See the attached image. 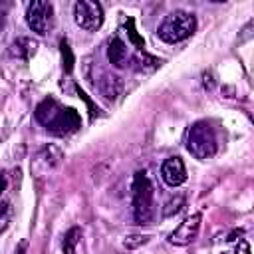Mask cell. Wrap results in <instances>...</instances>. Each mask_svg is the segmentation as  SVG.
I'll return each mask as SVG.
<instances>
[{"mask_svg":"<svg viewBox=\"0 0 254 254\" xmlns=\"http://www.w3.org/2000/svg\"><path fill=\"white\" fill-rule=\"evenodd\" d=\"M36 119L54 135L58 137H64V135H69L73 131H77L81 127V119L77 115L75 109L71 107H64L60 105L54 97H48L44 99L38 107H36Z\"/></svg>","mask_w":254,"mask_h":254,"instance_id":"cell-1","label":"cell"},{"mask_svg":"<svg viewBox=\"0 0 254 254\" xmlns=\"http://www.w3.org/2000/svg\"><path fill=\"white\" fill-rule=\"evenodd\" d=\"M133 218L141 226H149L155 218V190L145 171L133 179Z\"/></svg>","mask_w":254,"mask_h":254,"instance_id":"cell-2","label":"cell"},{"mask_svg":"<svg viewBox=\"0 0 254 254\" xmlns=\"http://www.w3.org/2000/svg\"><path fill=\"white\" fill-rule=\"evenodd\" d=\"M196 30V18L190 12L185 10H177L173 14H169L157 28V36L167 42V44H177L187 40L189 36H192Z\"/></svg>","mask_w":254,"mask_h":254,"instance_id":"cell-3","label":"cell"},{"mask_svg":"<svg viewBox=\"0 0 254 254\" xmlns=\"http://www.w3.org/2000/svg\"><path fill=\"white\" fill-rule=\"evenodd\" d=\"M216 135L214 129L210 127V123L206 121H196L189 127L187 131V151L198 159V161H206L210 157H214L216 153Z\"/></svg>","mask_w":254,"mask_h":254,"instance_id":"cell-4","label":"cell"},{"mask_svg":"<svg viewBox=\"0 0 254 254\" xmlns=\"http://www.w3.org/2000/svg\"><path fill=\"white\" fill-rule=\"evenodd\" d=\"M26 22L32 28V32L46 36L54 30L56 24V16H54V4L52 2H44V0H36L32 4H28L26 8Z\"/></svg>","mask_w":254,"mask_h":254,"instance_id":"cell-5","label":"cell"},{"mask_svg":"<svg viewBox=\"0 0 254 254\" xmlns=\"http://www.w3.org/2000/svg\"><path fill=\"white\" fill-rule=\"evenodd\" d=\"M73 20L79 28L87 32H95L103 24V8L93 0H77L73 4Z\"/></svg>","mask_w":254,"mask_h":254,"instance_id":"cell-6","label":"cell"},{"mask_svg":"<svg viewBox=\"0 0 254 254\" xmlns=\"http://www.w3.org/2000/svg\"><path fill=\"white\" fill-rule=\"evenodd\" d=\"M200 220H202V214L200 212H192L189 214L169 236V242L175 244V246H187L190 242H194V238L198 236V230H200Z\"/></svg>","mask_w":254,"mask_h":254,"instance_id":"cell-7","label":"cell"},{"mask_svg":"<svg viewBox=\"0 0 254 254\" xmlns=\"http://www.w3.org/2000/svg\"><path fill=\"white\" fill-rule=\"evenodd\" d=\"M62 161H64L62 149L56 147V145H48V147H44V149L36 155V159H34V169H36L38 175H46V173L54 171L56 167H60Z\"/></svg>","mask_w":254,"mask_h":254,"instance_id":"cell-8","label":"cell"},{"mask_svg":"<svg viewBox=\"0 0 254 254\" xmlns=\"http://www.w3.org/2000/svg\"><path fill=\"white\" fill-rule=\"evenodd\" d=\"M161 177L169 187H181L187 181V169L181 157H169L161 165Z\"/></svg>","mask_w":254,"mask_h":254,"instance_id":"cell-9","label":"cell"},{"mask_svg":"<svg viewBox=\"0 0 254 254\" xmlns=\"http://www.w3.org/2000/svg\"><path fill=\"white\" fill-rule=\"evenodd\" d=\"M10 56L12 58H18V60H30L36 52H38V42L32 40V38H18L12 42L10 46Z\"/></svg>","mask_w":254,"mask_h":254,"instance_id":"cell-10","label":"cell"},{"mask_svg":"<svg viewBox=\"0 0 254 254\" xmlns=\"http://www.w3.org/2000/svg\"><path fill=\"white\" fill-rule=\"evenodd\" d=\"M107 58L111 62V65L115 67H125L127 62H129V56H127V48L125 44L119 40V38H113L107 46Z\"/></svg>","mask_w":254,"mask_h":254,"instance_id":"cell-11","label":"cell"},{"mask_svg":"<svg viewBox=\"0 0 254 254\" xmlns=\"http://www.w3.org/2000/svg\"><path fill=\"white\" fill-rule=\"evenodd\" d=\"M161 65V60H157L155 56H149L145 52H137L131 58V67L137 71H155Z\"/></svg>","mask_w":254,"mask_h":254,"instance_id":"cell-12","label":"cell"},{"mask_svg":"<svg viewBox=\"0 0 254 254\" xmlns=\"http://www.w3.org/2000/svg\"><path fill=\"white\" fill-rule=\"evenodd\" d=\"M97 87H99V91H101L107 99H115V97L119 95V91H121V81H119L117 75L103 73L101 79L97 81Z\"/></svg>","mask_w":254,"mask_h":254,"instance_id":"cell-13","label":"cell"},{"mask_svg":"<svg viewBox=\"0 0 254 254\" xmlns=\"http://www.w3.org/2000/svg\"><path fill=\"white\" fill-rule=\"evenodd\" d=\"M4 189H6V179L0 177V232H4L8 228V222H10V214H12V206H10V200L4 198Z\"/></svg>","mask_w":254,"mask_h":254,"instance_id":"cell-14","label":"cell"},{"mask_svg":"<svg viewBox=\"0 0 254 254\" xmlns=\"http://www.w3.org/2000/svg\"><path fill=\"white\" fill-rule=\"evenodd\" d=\"M79 238H81V228H77V226L69 228V230L65 232L64 240H62V250H64V254H73V252H75V246L79 244Z\"/></svg>","mask_w":254,"mask_h":254,"instance_id":"cell-15","label":"cell"},{"mask_svg":"<svg viewBox=\"0 0 254 254\" xmlns=\"http://www.w3.org/2000/svg\"><path fill=\"white\" fill-rule=\"evenodd\" d=\"M185 206V196L183 194H177V196H173V198H169L167 202H165V206H163V216L165 218H169V216H175L177 212H181V208Z\"/></svg>","mask_w":254,"mask_h":254,"instance_id":"cell-16","label":"cell"},{"mask_svg":"<svg viewBox=\"0 0 254 254\" xmlns=\"http://www.w3.org/2000/svg\"><path fill=\"white\" fill-rule=\"evenodd\" d=\"M125 26H127V36H129V40H131V44L133 46H137V50L141 52L143 48H145V42H143V38L137 34V30H135V22H133V18H127V22H125Z\"/></svg>","mask_w":254,"mask_h":254,"instance_id":"cell-17","label":"cell"},{"mask_svg":"<svg viewBox=\"0 0 254 254\" xmlns=\"http://www.w3.org/2000/svg\"><path fill=\"white\" fill-rule=\"evenodd\" d=\"M60 48H62V60H64V69L69 73L71 69H73V54H71V48H69V44L65 42V40H62V44H60Z\"/></svg>","mask_w":254,"mask_h":254,"instance_id":"cell-18","label":"cell"},{"mask_svg":"<svg viewBox=\"0 0 254 254\" xmlns=\"http://www.w3.org/2000/svg\"><path fill=\"white\" fill-rule=\"evenodd\" d=\"M147 242V236H141V234H133V236H127L125 240H123V244L127 246V248H137V246H141V244H145Z\"/></svg>","mask_w":254,"mask_h":254,"instance_id":"cell-19","label":"cell"},{"mask_svg":"<svg viewBox=\"0 0 254 254\" xmlns=\"http://www.w3.org/2000/svg\"><path fill=\"white\" fill-rule=\"evenodd\" d=\"M234 254H252V252H250V244H248L246 240H240V242L236 244V248H234Z\"/></svg>","mask_w":254,"mask_h":254,"instance_id":"cell-20","label":"cell"},{"mask_svg":"<svg viewBox=\"0 0 254 254\" xmlns=\"http://www.w3.org/2000/svg\"><path fill=\"white\" fill-rule=\"evenodd\" d=\"M26 252H28V240L24 238V240H20V242H18V246H16L14 254H26Z\"/></svg>","mask_w":254,"mask_h":254,"instance_id":"cell-21","label":"cell"},{"mask_svg":"<svg viewBox=\"0 0 254 254\" xmlns=\"http://www.w3.org/2000/svg\"><path fill=\"white\" fill-rule=\"evenodd\" d=\"M202 83H204L206 89H210V87H212V75H210V73H204V81H202Z\"/></svg>","mask_w":254,"mask_h":254,"instance_id":"cell-22","label":"cell"},{"mask_svg":"<svg viewBox=\"0 0 254 254\" xmlns=\"http://www.w3.org/2000/svg\"><path fill=\"white\" fill-rule=\"evenodd\" d=\"M4 22H6V12H4V10H0V30L4 28Z\"/></svg>","mask_w":254,"mask_h":254,"instance_id":"cell-23","label":"cell"},{"mask_svg":"<svg viewBox=\"0 0 254 254\" xmlns=\"http://www.w3.org/2000/svg\"><path fill=\"white\" fill-rule=\"evenodd\" d=\"M222 254H226V252H222Z\"/></svg>","mask_w":254,"mask_h":254,"instance_id":"cell-24","label":"cell"}]
</instances>
